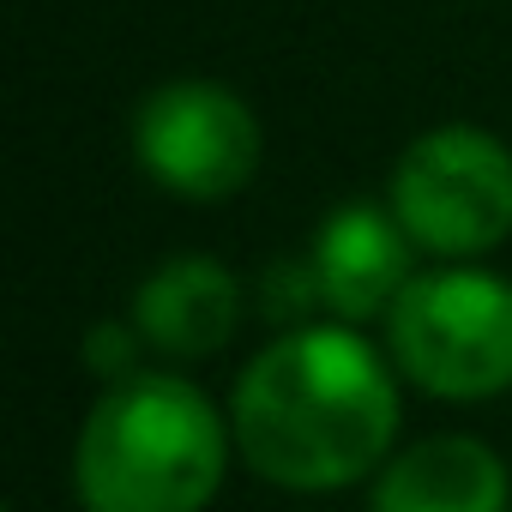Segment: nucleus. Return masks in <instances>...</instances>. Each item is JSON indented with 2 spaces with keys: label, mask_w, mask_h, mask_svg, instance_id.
<instances>
[{
  "label": "nucleus",
  "mask_w": 512,
  "mask_h": 512,
  "mask_svg": "<svg viewBox=\"0 0 512 512\" xmlns=\"http://www.w3.org/2000/svg\"><path fill=\"white\" fill-rule=\"evenodd\" d=\"M235 434L187 374L139 368L97 392L73 440L79 512H205L229 476Z\"/></svg>",
  "instance_id": "obj_2"
},
{
  "label": "nucleus",
  "mask_w": 512,
  "mask_h": 512,
  "mask_svg": "<svg viewBox=\"0 0 512 512\" xmlns=\"http://www.w3.org/2000/svg\"><path fill=\"white\" fill-rule=\"evenodd\" d=\"M7 512H19V506H7Z\"/></svg>",
  "instance_id": "obj_10"
},
{
  "label": "nucleus",
  "mask_w": 512,
  "mask_h": 512,
  "mask_svg": "<svg viewBox=\"0 0 512 512\" xmlns=\"http://www.w3.org/2000/svg\"><path fill=\"white\" fill-rule=\"evenodd\" d=\"M386 205L440 266H464L512 235V145L476 121H446L416 133L392 175Z\"/></svg>",
  "instance_id": "obj_4"
},
{
  "label": "nucleus",
  "mask_w": 512,
  "mask_h": 512,
  "mask_svg": "<svg viewBox=\"0 0 512 512\" xmlns=\"http://www.w3.org/2000/svg\"><path fill=\"white\" fill-rule=\"evenodd\" d=\"M368 512H512V470L476 434H428L380 464Z\"/></svg>",
  "instance_id": "obj_8"
},
{
  "label": "nucleus",
  "mask_w": 512,
  "mask_h": 512,
  "mask_svg": "<svg viewBox=\"0 0 512 512\" xmlns=\"http://www.w3.org/2000/svg\"><path fill=\"white\" fill-rule=\"evenodd\" d=\"M127 320L139 326L145 350L169 362H205L241 332V278L217 253H169L133 290Z\"/></svg>",
  "instance_id": "obj_7"
},
{
  "label": "nucleus",
  "mask_w": 512,
  "mask_h": 512,
  "mask_svg": "<svg viewBox=\"0 0 512 512\" xmlns=\"http://www.w3.org/2000/svg\"><path fill=\"white\" fill-rule=\"evenodd\" d=\"M398 368L362 326L314 320L278 332L229 386L235 458L290 494H332L374 482L398 452L404 398Z\"/></svg>",
  "instance_id": "obj_1"
},
{
  "label": "nucleus",
  "mask_w": 512,
  "mask_h": 512,
  "mask_svg": "<svg viewBox=\"0 0 512 512\" xmlns=\"http://www.w3.org/2000/svg\"><path fill=\"white\" fill-rule=\"evenodd\" d=\"M386 356L440 404L512 392V278L476 260L416 272L386 314Z\"/></svg>",
  "instance_id": "obj_3"
},
{
  "label": "nucleus",
  "mask_w": 512,
  "mask_h": 512,
  "mask_svg": "<svg viewBox=\"0 0 512 512\" xmlns=\"http://www.w3.org/2000/svg\"><path fill=\"white\" fill-rule=\"evenodd\" d=\"M266 157L260 115L241 103V91L217 79H163L133 109V163L151 187L217 205L235 199Z\"/></svg>",
  "instance_id": "obj_5"
},
{
  "label": "nucleus",
  "mask_w": 512,
  "mask_h": 512,
  "mask_svg": "<svg viewBox=\"0 0 512 512\" xmlns=\"http://www.w3.org/2000/svg\"><path fill=\"white\" fill-rule=\"evenodd\" d=\"M308 272L320 290V314H332L338 326H368V320L392 314V302L416 278V241L404 235L392 205L350 199L320 217L314 247H308Z\"/></svg>",
  "instance_id": "obj_6"
},
{
  "label": "nucleus",
  "mask_w": 512,
  "mask_h": 512,
  "mask_svg": "<svg viewBox=\"0 0 512 512\" xmlns=\"http://www.w3.org/2000/svg\"><path fill=\"white\" fill-rule=\"evenodd\" d=\"M139 350H145V338H139L133 320H97V326L85 332V368H91L103 386L139 374Z\"/></svg>",
  "instance_id": "obj_9"
}]
</instances>
